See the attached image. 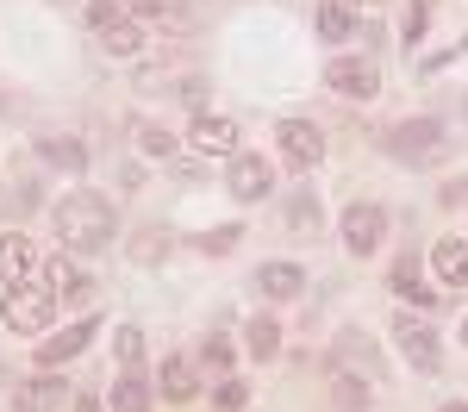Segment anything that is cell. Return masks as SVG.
I'll return each instance as SVG.
<instances>
[{
    "label": "cell",
    "mask_w": 468,
    "mask_h": 412,
    "mask_svg": "<svg viewBox=\"0 0 468 412\" xmlns=\"http://www.w3.org/2000/svg\"><path fill=\"white\" fill-rule=\"evenodd\" d=\"M156 387H163L169 400H194V363H187V356H169L163 375H156Z\"/></svg>",
    "instance_id": "cell-15"
},
{
    "label": "cell",
    "mask_w": 468,
    "mask_h": 412,
    "mask_svg": "<svg viewBox=\"0 0 468 412\" xmlns=\"http://www.w3.org/2000/svg\"><path fill=\"white\" fill-rule=\"evenodd\" d=\"M213 407L218 412H244V407H250V387H244L238 375H218V381H213Z\"/></svg>",
    "instance_id": "cell-20"
},
{
    "label": "cell",
    "mask_w": 468,
    "mask_h": 412,
    "mask_svg": "<svg viewBox=\"0 0 468 412\" xmlns=\"http://www.w3.org/2000/svg\"><path fill=\"white\" fill-rule=\"evenodd\" d=\"M331 400L344 412H362L368 407V381H356V375H331Z\"/></svg>",
    "instance_id": "cell-19"
},
{
    "label": "cell",
    "mask_w": 468,
    "mask_h": 412,
    "mask_svg": "<svg viewBox=\"0 0 468 412\" xmlns=\"http://www.w3.org/2000/svg\"><path fill=\"white\" fill-rule=\"evenodd\" d=\"M57 238H63L69 250H101L112 238V206L101 194H69V200L57 206Z\"/></svg>",
    "instance_id": "cell-1"
},
{
    "label": "cell",
    "mask_w": 468,
    "mask_h": 412,
    "mask_svg": "<svg viewBox=\"0 0 468 412\" xmlns=\"http://www.w3.org/2000/svg\"><path fill=\"white\" fill-rule=\"evenodd\" d=\"M19 407H32V412L69 407V387H63V381H32V387H26V394H19Z\"/></svg>",
    "instance_id": "cell-18"
},
{
    "label": "cell",
    "mask_w": 468,
    "mask_h": 412,
    "mask_svg": "<svg viewBox=\"0 0 468 412\" xmlns=\"http://www.w3.org/2000/svg\"><path fill=\"white\" fill-rule=\"evenodd\" d=\"M443 412H468V407H463V400H450V407H443Z\"/></svg>",
    "instance_id": "cell-33"
},
{
    "label": "cell",
    "mask_w": 468,
    "mask_h": 412,
    "mask_svg": "<svg viewBox=\"0 0 468 412\" xmlns=\"http://www.w3.org/2000/svg\"><path fill=\"white\" fill-rule=\"evenodd\" d=\"M362 6H381V0H362Z\"/></svg>",
    "instance_id": "cell-34"
},
{
    "label": "cell",
    "mask_w": 468,
    "mask_h": 412,
    "mask_svg": "<svg viewBox=\"0 0 468 412\" xmlns=\"http://www.w3.org/2000/svg\"><path fill=\"white\" fill-rule=\"evenodd\" d=\"M125 13H132V6H125V0H94V6H88V19H94V26H101V32H107V26H119V19H125Z\"/></svg>",
    "instance_id": "cell-27"
},
{
    "label": "cell",
    "mask_w": 468,
    "mask_h": 412,
    "mask_svg": "<svg viewBox=\"0 0 468 412\" xmlns=\"http://www.w3.org/2000/svg\"><path fill=\"white\" fill-rule=\"evenodd\" d=\"M463 343H468V325H463Z\"/></svg>",
    "instance_id": "cell-35"
},
{
    "label": "cell",
    "mask_w": 468,
    "mask_h": 412,
    "mask_svg": "<svg viewBox=\"0 0 468 412\" xmlns=\"http://www.w3.org/2000/svg\"><path fill=\"white\" fill-rule=\"evenodd\" d=\"M19 412H32V407H19Z\"/></svg>",
    "instance_id": "cell-36"
},
{
    "label": "cell",
    "mask_w": 468,
    "mask_h": 412,
    "mask_svg": "<svg viewBox=\"0 0 468 412\" xmlns=\"http://www.w3.org/2000/svg\"><path fill=\"white\" fill-rule=\"evenodd\" d=\"M112 412H150V387L132 369L119 375V387H112Z\"/></svg>",
    "instance_id": "cell-16"
},
{
    "label": "cell",
    "mask_w": 468,
    "mask_h": 412,
    "mask_svg": "<svg viewBox=\"0 0 468 412\" xmlns=\"http://www.w3.org/2000/svg\"><path fill=\"white\" fill-rule=\"evenodd\" d=\"M101 44H107V57H138V50H144V32H138L132 19H119V26L101 32Z\"/></svg>",
    "instance_id": "cell-17"
},
{
    "label": "cell",
    "mask_w": 468,
    "mask_h": 412,
    "mask_svg": "<svg viewBox=\"0 0 468 412\" xmlns=\"http://www.w3.org/2000/svg\"><path fill=\"white\" fill-rule=\"evenodd\" d=\"M200 356L213 363V375H225V369H231V343H225V337H207V350H200Z\"/></svg>",
    "instance_id": "cell-29"
},
{
    "label": "cell",
    "mask_w": 468,
    "mask_h": 412,
    "mask_svg": "<svg viewBox=\"0 0 468 412\" xmlns=\"http://www.w3.org/2000/svg\"><path fill=\"white\" fill-rule=\"evenodd\" d=\"M331 88H337V94H356V100H375L381 69H375L368 57H331Z\"/></svg>",
    "instance_id": "cell-6"
},
{
    "label": "cell",
    "mask_w": 468,
    "mask_h": 412,
    "mask_svg": "<svg viewBox=\"0 0 468 412\" xmlns=\"http://www.w3.org/2000/svg\"><path fill=\"white\" fill-rule=\"evenodd\" d=\"M381 238H388V213H381V206H368V200H362V206L344 213V244H350V257H375V244H381Z\"/></svg>",
    "instance_id": "cell-3"
},
{
    "label": "cell",
    "mask_w": 468,
    "mask_h": 412,
    "mask_svg": "<svg viewBox=\"0 0 468 412\" xmlns=\"http://www.w3.org/2000/svg\"><path fill=\"white\" fill-rule=\"evenodd\" d=\"M138 350H144L138 325H119V337H112V356H119V369H138Z\"/></svg>",
    "instance_id": "cell-24"
},
{
    "label": "cell",
    "mask_w": 468,
    "mask_h": 412,
    "mask_svg": "<svg viewBox=\"0 0 468 412\" xmlns=\"http://www.w3.org/2000/svg\"><path fill=\"white\" fill-rule=\"evenodd\" d=\"M431 26V0H412V13H406V37H419Z\"/></svg>",
    "instance_id": "cell-31"
},
{
    "label": "cell",
    "mask_w": 468,
    "mask_h": 412,
    "mask_svg": "<svg viewBox=\"0 0 468 412\" xmlns=\"http://www.w3.org/2000/svg\"><path fill=\"white\" fill-rule=\"evenodd\" d=\"M231 244H238V225H225V231H207V238H200V250H207V257L231 250Z\"/></svg>",
    "instance_id": "cell-30"
},
{
    "label": "cell",
    "mask_w": 468,
    "mask_h": 412,
    "mask_svg": "<svg viewBox=\"0 0 468 412\" xmlns=\"http://www.w3.org/2000/svg\"><path fill=\"white\" fill-rule=\"evenodd\" d=\"M394 337H399V350H406V363H412V369H419V375H437V363H443V356H437L431 325H419L412 312H399V319H394Z\"/></svg>",
    "instance_id": "cell-5"
},
{
    "label": "cell",
    "mask_w": 468,
    "mask_h": 412,
    "mask_svg": "<svg viewBox=\"0 0 468 412\" xmlns=\"http://www.w3.org/2000/svg\"><path fill=\"white\" fill-rule=\"evenodd\" d=\"M431 269L443 275V281H456V288H468V244L463 238H443L431 250Z\"/></svg>",
    "instance_id": "cell-12"
},
{
    "label": "cell",
    "mask_w": 468,
    "mask_h": 412,
    "mask_svg": "<svg viewBox=\"0 0 468 412\" xmlns=\"http://www.w3.org/2000/svg\"><path fill=\"white\" fill-rule=\"evenodd\" d=\"M32 269H37V250L26 244V238H0V288H19V281H32Z\"/></svg>",
    "instance_id": "cell-10"
},
{
    "label": "cell",
    "mask_w": 468,
    "mask_h": 412,
    "mask_svg": "<svg viewBox=\"0 0 468 412\" xmlns=\"http://www.w3.org/2000/svg\"><path fill=\"white\" fill-rule=\"evenodd\" d=\"M350 32H356L350 6H319V37H350Z\"/></svg>",
    "instance_id": "cell-21"
},
{
    "label": "cell",
    "mask_w": 468,
    "mask_h": 412,
    "mask_svg": "<svg viewBox=\"0 0 468 412\" xmlns=\"http://www.w3.org/2000/svg\"><path fill=\"white\" fill-rule=\"evenodd\" d=\"M138 144L150 156H176V132H163V125H138Z\"/></svg>",
    "instance_id": "cell-26"
},
{
    "label": "cell",
    "mask_w": 468,
    "mask_h": 412,
    "mask_svg": "<svg viewBox=\"0 0 468 412\" xmlns=\"http://www.w3.org/2000/svg\"><path fill=\"white\" fill-rule=\"evenodd\" d=\"M88 337H94V319H81V325H69V332H57L44 350H37V363H50V369H63L69 356H81L88 350Z\"/></svg>",
    "instance_id": "cell-11"
},
{
    "label": "cell",
    "mask_w": 468,
    "mask_h": 412,
    "mask_svg": "<svg viewBox=\"0 0 468 412\" xmlns=\"http://www.w3.org/2000/svg\"><path fill=\"white\" fill-rule=\"evenodd\" d=\"M50 312H57V294H50V288H32V281L6 288V306H0V319H6L13 332H44Z\"/></svg>",
    "instance_id": "cell-2"
},
{
    "label": "cell",
    "mask_w": 468,
    "mask_h": 412,
    "mask_svg": "<svg viewBox=\"0 0 468 412\" xmlns=\"http://www.w3.org/2000/svg\"><path fill=\"white\" fill-rule=\"evenodd\" d=\"M275 144H282V156H288L293 169H313L324 156L319 125H306V119H282V125H275Z\"/></svg>",
    "instance_id": "cell-4"
},
{
    "label": "cell",
    "mask_w": 468,
    "mask_h": 412,
    "mask_svg": "<svg viewBox=\"0 0 468 412\" xmlns=\"http://www.w3.org/2000/svg\"><path fill=\"white\" fill-rule=\"evenodd\" d=\"M187 144L207 150V156H218V150L231 156V150H238V125H231L225 112H200V119H194V132H187Z\"/></svg>",
    "instance_id": "cell-9"
},
{
    "label": "cell",
    "mask_w": 468,
    "mask_h": 412,
    "mask_svg": "<svg viewBox=\"0 0 468 412\" xmlns=\"http://www.w3.org/2000/svg\"><path fill=\"white\" fill-rule=\"evenodd\" d=\"M275 350H282L275 319H250V356H275Z\"/></svg>",
    "instance_id": "cell-25"
},
{
    "label": "cell",
    "mask_w": 468,
    "mask_h": 412,
    "mask_svg": "<svg viewBox=\"0 0 468 412\" xmlns=\"http://www.w3.org/2000/svg\"><path fill=\"white\" fill-rule=\"evenodd\" d=\"M44 163H50V169H69V175H81V169H88V144H81V138H44Z\"/></svg>",
    "instance_id": "cell-13"
},
{
    "label": "cell",
    "mask_w": 468,
    "mask_h": 412,
    "mask_svg": "<svg viewBox=\"0 0 468 412\" xmlns=\"http://www.w3.org/2000/svg\"><path fill=\"white\" fill-rule=\"evenodd\" d=\"M125 6H132V13H138V19H163V13H169V6H163V0H125Z\"/></svg>",
    "instance_id": "cell-32"
},
{
    "label": "cell",
    "mask_w": 468,
    "mask_h": 412,
    "mask_svg": "<svg viewBox=\"0 0 468 412\" xmlns=\"http://www.w3.org/2000/svg\"><path fill=\"white\" fill-rule=\"evenodd\" d=\"M169 244H176V238H163V231H144V238H138V262H156L163 250H169Z\"/></svg>",
    "instance_id": "cell-28"
},
{
    "label": "cell",
    "mask_w": 468,
    "mask_h": 412,
    "mask_svg": "<svg viewBox=\"0 0 468 412\" xmlns=\"http://www.w3.org/2000/svg\"><path fill=\"white\" fill-rule=\"evenodd\" d=\"M44 288H50V294H81V269H75V262H50V269H44Z\"/></svg>",
    "instance_id": "cell-22"
},
{
    "label": "cell",
    "mask_w": 468,
    "mask_h": 412,
    "mask_svg": "<svg viewBox=\"0 0 468 412\" xmlns=\"http://www.w3.org/2000/svg\"><path fill=\"white\" fill-rule=\"evenodd\" d=\"M225 182H231L238 200H262V194H269V156H244V150H231Z\"/></svg>",
    "instance_id": "cell-8"
},
{
    "label": "cell",
    "mask_w": 468,
    "mask_h": 412,
    "mask_svg": "<svg viewBox=\"0 0 468 412\" xmlns=\"http://www.w3.org/2000/svg\"><path fill=\"white\" fill-rule=\"evenodd\" d=\"M431 150H437V125L431 119H406V125L388 132V156H399V163H425Z\"/></svg>",
    "instance_id": "cell-7"
},
{
    "label": "cell",
    "mask_w": 468,
    "mask_h": 412,
    "mask_svg": "<svg viewBox=\"0 0 468 412\" xmlns=\"http://www.w3.org/2000/svg\"><path fill=\"white\" fill-rule=\"evenodd\" d=\"M394 288H399V294H419L412 306H431V300H425V288H419V257H399L394 262Z\"/></svg>",
    "instance_id": "cell-23"
},
{
    "label": "cell",
    "mask_w": 468,
    "mask_h": 412,
    "mask_svg": "<svg viewBox=\"0 0 468 412\" xmlns=\"http://www.w3.org/2000/svg\"><path fill=\"white\" fill-rule=\"evenodd\" d=\"M0 213H6V206H0Z\"/></svg>",
    "instance_id": "cell-37"
},
{
    "label": "cell",
    "mask_w": 468,
    "mask_h": 412,
    "mask_svg": "<svg viewBox=\"0 0 468 412\" xmlns=\"http://www.w3.org/2000/svg\"><path fill=\"white\" fill-rule=\"evenodd\" d=\"M300 288H306V275H300L293 262H269V269H262V294L269 300H293Z\"/></svg>",
    "instance_id": "cell-14"
}]
</instances>
